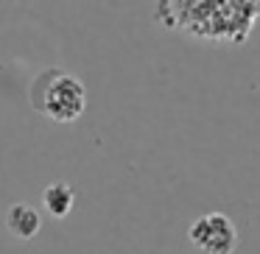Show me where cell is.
Wrapping results in <instances>:
<instances>
[{
  "label": "cell",
  "mask_w": 260,
  "mask_h": 254,
  "mask_svg": "<svg viewBox=\"0 0 260 254\" xmlns=\"http://www.w3.org/2000/svg\"><path fill=\"white\" fill-rule=\"evenodd\" d=\"M28 101L53 123H73L87 109V87L62 67H48L28 87Z\"/></svg>",
  "instance_id": "obj_1"
},
{
  "label": "cell",
  "mask_w": 260,
  "mask_h": 254,
  "mask_svg": "<svg viewBox=\"0 0 260 254\" xmlns=\"http://www.w3.org/2000/svg\"><path fill=\"white\" fill-rule=\"evenodd\" d=\"M190 243L202 254H232L238 248V226L224 212H204L187 229Z\"/></svg>",
  "instance_id": "obj_2"
},
{
  "label": "cell",
  "mask_w": 260,
  "mask_h": 254,
  "mask_svg": "<svg viewBox=\"0 0 260 254\" xmlns=\"http://www.w3.org/2000/svg\"><path fill=\"white\" fill-rule=\"evenodd\" d=\"M6 229L12 232L17 240H31V237H37L42 229V215L37 212V207H31V204H25V201H17V204H12L9 212H6Z\"/></svg>",
  "instance_id": "obj_3"
},
{
  "label": "cell",
  "mask_w": 260,
  "mask_h": 254,
  "mask_svg": "<svg viewBox=\"0 0 260 254\" xmlns=\"http://www.w3.org/2000/svg\"><path fill=\"white\" fill-rule=\"evenodd\" d=\"M42 204H45V209L53 218H68L73 204H76V190L68 182H51L42 190Z\"/></svg>",
  "instance_id": "obj_4"
}]
</instances>
